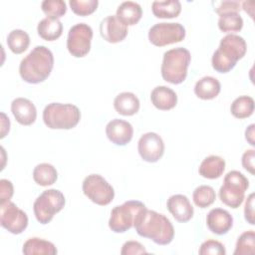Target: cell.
<instances>
[{
    "mask_svg": "<svg viewBox=\"0 0 255 255\" xmlns=\"http://www.w3.org/2000/svg\"><path fill=\"white\" fill-rule=\"evenodd\" d=\"M22 252L25 255H55L58 253L55 245L45 239L32 237L23 245Z\"/></svg>",
    "mask_w": 255,
    "mask_h": 255,
    "instance_id": "cb8c5ba5",
    "label": "cell"
},
{
    "mask_svg": "<svg viewBox=\"0 0 255 255\" xmlns=\"http://www.w3.org/2000/svg\"><path fill=\"white\" fill-rule=\"evenodd\" d=\"M72 11L79 16H88L94 13L98 7V0H70Z\"/></svg>",
    "mask_w": 255,
    "mask_h": 255,
    "instance_id": "836d02e7",
    "label": "cell"
},
{
    "mask_svg": "<svg viewBox=\"0 0 255 255\" xmlns=\"http://www.w3.org/2000/svg\"><path fill=\"white\" fill-rule=\"evenodd\" d=\"M0 223L10 233L20 234L28 226V216L15 203L9 200L0 203Z\"/></svg>",
    "mask_w": 255,
    "mask_h": 255,
    "instance_id": "7c38bea8",
    "label": "cell"
},
{
    "mask_svg": "<svg viewBox=\"0 0 255 255\" xmlns=\"http://www.w3.org/2000/svg\"><path fill=\"white\" fill-rule=\"evenodd\" d=\"M128 26L123 24L116 15L104 18L100 23V33L109 43L122 42L128 36Z\"/></svg>",
    "mask_w": 255,
    "mask_h": 255,
    "instance_id": "5bb4252c",
    "label": "cell"
},
{
    "mask_svg": "<svg viewBox=\"0 0 255 255\" xmlns=\"http://www.w3.org/2000/svg\"><path fill=\"white\" fill-rule=\"evenodd\" d=\"M41 8L47 17L57 19L64 16L67 12L66 2L63 0H45L42 2Z\"/></svg>",
    "mask_w": 255,
    "mask_h": 255,
    "instance_id": "d6a6232c",
    "label": "cell"
},
{
    "mask_svg": "<svg viewBox=\"0 0 255 255\" xmlns=\"http://www.w3.org/2000/svg\"><path fill=\"white\" fill-rule=\"evenodd\" d=\"M81 120L79 108L72 104L51 103L43 111L44 124L52 129H71Z\"/></svg>",
    "mask_w": 255,
    "mask_h": 255,
    "instance_id": "5b68a950",
    "label": "cell"
},
{
    "mask_svg": "<svg viewBox=\"0 0 255 255\" xmlns=\"http://www.w3.org/2000/svg\"><path fill=\"white\" fill-rule=\"evenodd\" d=\"M65 202V196L60 190L48 189L43 191L33 204L37 221L41 224L49 223L54 215L64 208Z\"/></svg>",
    "mask_w": 255,
    "mask_h": 255,
    "instance_id": "52a82bcc",
    "label": "cell"
},
{
    "mask_svg": "<svg viewBox=\"0 0 255 255\" xmlns=\"http://www.w3.org/2000/svg\"><path fill=\"white\" fill-rule=\"evenodd\" d=\"M30 44V37L24 30H12L7 36V46L14 54H21L27 50Z\"/></svg>",
    "mask_w": 255,
    "mask_h": 255,
    "instance_id": "83f0119b",
    "label": "cell"
},
{
    "mask_svg": "<svg viewBox=\"0 0 255 255\" xmlns=\"http://www.w3.org/2000/svg\"><path fill=\"white\" fill-rule=\"evenodd\" d=\"M137 150L140 157L146 162H156L164 152V143L156 132L143 133L137 142Z\"/></svg>",
    "mask_w": 255,
    "mask_h": 255,
    "instance_id": "4fadbf2b",
    "label": "cell"
},
{
    "mask_svg": "<svg viewBox=\"0 0 255 255\" xmlns=\"http://www.w3.org/2000/svg\"><path fill=\"white\" fill-rule=\"evenodd\" d=\"M93 30L86 23L74 25L68 33L67 48L69 53L75 58L85 57L91 50Z\"/></svg>",
    "mask_w": 255,
    "mask_h": 255,
    "instance_id": "8fae6325",
    "label": "cell"
},
{
    "mask_svg": "<svg viewBox=\"0 0 255 255\" xmlns=\"http://www.w3.org/2000/svg\"><path fill=\"white\" fill-rule=\"evenodd\" d=\"M200 255H225L226 250L224 245L217 240H206L204 241L199 248Z\"/></svg>",
    "mask_w": 255,
    "mask_h": 255,
    "instance_id": "e575fe53",
    "label": "cell"
},
{
    "mask_svg": "<svg viewBox=\"0 0 255 255\" xmlns=\"http://www.w3.org/2000/svg\"><path fill=\"white\" fill-rule=\"evenodd\" d=\"M11 112L15 120L23 126H30L35 123L37 110L34 104L25 98H17L11 103Z\"/></svg>",
    "mask_w": 255,
    "mask_h": 255,
    "instance_id": "ac0fdd59",
    "label": "cell"
},
{
    "mask_svg": "<svg viewBox=\"0 0 255 255\" xmlns=\"http://www.w3.org/2000/svg\"><path fill=\"white\" fill-rule=\"evenodd\" d=\"M190 60V52L183 47L164 52L160 68L162 79L170 84H181L186 79Z\"/></svg>",
    "mask_w": 255,
    "mask_h": 255,
    "instance_id": "277c9868",
    "label": "cell"
},
{
    "mask_svg": "<svg viewBox=\"0 0 255 255\" xmlns=\"http://www.w3.org/2000/svg\"><path fill=\"white\" fill-rule=\"evenodd\" d=\"M114 108L122 116H133L139 110V100L133 93L124 92L115 98Z\"/></svg>",
    "mask_w": 255,
    "mask_h": 255,
    "instance_id": "ffe728a7",
    "label": "cell"
},
{
    "mask_svg": "<svg viewBox=\"0 0 255 255\" xmlns=\"http://www.w3.org/2000/svg\"><path fill=\"white\" fill-rule=\"evenodd\" d=\"M254 128H255V125L254 124H251L245 130V138L246 140L252 145L254 146L255 145V140H254Z\"/></svg>",
    "mask_w": 255,
    "mask_h": 255,
    "instance_id": "b9f144b4",
    "label": "cell"
},
{
    "mask_svg": "<svg viewBox=\"0 0 255 255\" xmlns=\"http://www.w3.org/2000/svg\"><path fill=\"white\" fill-rule=\"evenodd\" d=\"M254 158H255V151L254 149L246 150L242 155V165L243 167L250 172L251 174L255 173V166H254Z\"/></svg>",
    "mask_w": 255,
    "mask_h": 255,
    "instance_id": "f35d334b",
    "label": "cell"
},
{
    "mask_svg": "<svg viewBox=\"0 0 255 255\" xmlns=\"http://www.w3.org/2000/svg\"><path fill=\"white\" fill-rule=\"evenodd\" d=\"M142 9L139 4L133 1L123 2L117 9L116 16L126 26L135 25L141 18Z\"/></svg>",
    "mask_w": 255,
    "mask_h": 255,
    "instance_id": "44dd1931",
    "label": "cell"
},
{
    "mask_svg": "<svg viewBox=\"0 0 255 255\" xmlns=\"http://www.w3.org/2000/svg\"><path fill=\"white\" fill-rule=\"evenodd\" d=\"M185 37V29L180 23H157L148 31V40L157 47L181 42Z\"/></svg>",
    "mask_w": 255,
    "mask_h": 255,
    "instance_id": "30bf717a",
    "label": "cell"
},
{
    "mask_svg": "<svg viewBox=\"0 0 255 255\" xmlns=\"http://www.w3.org/2000/svg\"><path fill=\"white\" fill-rule=\"evenodd\" d=\"M230 112L237 119L249 118L254 112V100L249 96H240L232 102Z\"/></svg>",
    "mask_w": 255,
    "mask_h": 255,
    "instance_id": "f1b7e54d",
    "label": "cell"
},
{
    "mask_svg": "<svg viewBox=\"0 0 255 255\" xmlns=\"http://www.w3.org/2000/svg\"><path fill=\"white\" fill-rule=\"evenodd\" d=\"M84 194L94 203L105 206L110 204L115 197L113 186L100 174H90L83 181Z\"/></svg>",
    "mask_w": 255,
    "mask_h": 255,
    "instance_id": "9c48e42d",
    "label": "cell"
},
{
    "mask_svg": "<svg viewBox=\"0 0 255 255\" xmlns=\"http://www.w3.org/2000/svg\"><path fill=\"white\" fill-rule=\"evenodd\" d=\"M54 67V56L45 46H36L19 66V74L23 81L29 84L44 82Z\"/></svg>",
    "mask_w": 255,
    "mask_h": 255,
    "instance_id": "7a4b0ae2",
    "label": "cell"
},
{
    "mask_svg": "<svg viewBox=\"0 0 255 255\" xmlns=\"http://www.w3.org/2000/svg\"><path fill=\"white\" fill-rule=\"evenodd\" d=\"M150 101L156 109L168 111L176 106L177 96L170 88L166 86H157L151 91Z\"/></svg>",
    "mask_w": 255,
    "mask_h": 255,
    "instance_id": "d6986e66",
    "label": "cell"
},
{
    "mask_svg": "<svg viewBox=\"0 0 255 255\" xmlns=\"http://www.w3.org/2000/svg\"><path fill=\"white\" fill-rule=\"evenodd\" d=\"M133 227L139 236L148 238L158 245H167L174 237L170 220L163 214L148 210L146 207L136 214Z\"/></svg>",
    "mask_w": 255,
    "mask_h": 255,
    "instance_id": "6da1fadb",
    "label": "cell"
},
{
    "mask_svg": "<svg viewBox=\"0 0 255 255\" xmlns=\"http://www.w3.org/2000/svg\"><path fill=\"white\" fill-rule=\"evenodd\" d=\"M145 208L138 200H128L112 209L109 219V227L116 233H124L133 226L136 214Z\"/></svg>",
    "mask_w": 255,
    "mask_h": 255,
    "instance_id": "ba28073f",
    "label": "cell"
},
{
    "mask_svg": "<svg viewBox=\"0 0 255 255\" xmlns=\"http://www.w3.org/2000/svg\"><path fill=\"white\" fill-rule=\"evenodd\" d=\"M144 246L137 241H127L121 250L122 255H129V254H146Z\"/></svg>",
    "mask_w": 255,
    "mask_h": 255,
    "instance_id": "8d00e7d4",
    "label": "cell"
},
{
    "mask_svg": "<svg viewBox=\"0 0 255 255\" xmlns=\"http://www.w3.org/2000/svg\"><path fill=\"white\" fill-rule=\"evenodd\" d=\"M192 199L196 206L200 208H206L215 201L216 193L211 186L200 185L194 189L192 193Z\"/></svg>",
    "mask_w": 255,
    "mask_h": 255,
    "instance_id": "4dcf8cb0",
    "label": "cell"
},
{
    "mask_svg": "<svg viewBox=\"0 0 255 255\" xmlns=\"http://www.w3.org/2000/svg\"><path fill=\"white\" fill-rule=\"evenodd\" d=\"M244 217L245 220L251 224L254 225V193H251L245 202V207H244Z\"/></svg>",
    "mask_w": 255,
    "mask_h": 255,
    "instance_id": "ab89813d",
    "label": "cell"
},
{
    "mask_svg": "<svg viewBox=\"0 0 255 255\" xmlns=\"http://www.w3.org/2000/svg\"><path fill=\"white\" fill-rule=\"evenodd\" d=\"M206 224L212 233L224 235L232 228L233 217L225 209L213 208L206 216Z\"/></svg>",
    "mask_w": 255,
    "mask_h": 255,
    "instance_id": "e0dca14e",
    "label": "cell"
},
{
    "mask_svg": "<svg viewBox=\"0 0 255 255\" xmlns=\"http://www.w3.org/2000/svg\"><path fill=\"white\" fill-rule=\"evenodd\" d=\"M168 211L178 222H187L193 217V207L189 199L183 194L171 195L166 202Z\"/></svg>",
    "mask_w": 255,
    "mask_h": 255,
    "instance_id": "2e32d148",
    "label": "cell"
},
{
    "mask_svg": "<svg viewBox=\"0 0 255 255\" xmlns=\"http://www.w3.org/2000/svg\"><path fill=\"white\" fill-rule=\"evenodd\" d=\"M14 188L13 184L8 179H1L0 180V203H4L9 201L13 196Z\"/></svg>",
    "mask_w": 255,
    "mask_h": 255,
    "instance_id": "74e56055",
    "label": "cell"
},
{
    "mask_svg": "<svg viewBox=\"0 0 255 255\" xmlns=\"http://www.w3.org/2000/svg\"><path fill=\"white\" fill-rule=\"evenodd\" d=\"M247 50L245 40L235 34H228L220 41L218 49L213 53L211 64L218 73H228L242 59Z\"/></svg>",
    "mask_w": 255,
    "mask_h": 255,
    "instance_id": "3957f363",
    "label": "cell"
},
{
    "mask_svg": "<svg viewBox=\"0 0 255 255\" xmlns=\"http://www.w3.org/2000/svg\"><path fill=\"white\" fill-rule=\"evenodd\" d=\"M249 187V181L243 173L238 170H231L225 176L223 184L219 189L220 200L231 208H238Z\"/></svg>",
    "mask_w": 255,
    "mask_h": 255,
    "instance_id": "8992f818",
    "label": "cell"
},
{
    "mask_svg": "<svg viewBox=\"0 0 255 255\" xmlns=\"http://www.w3.org/2000/svg\"><path fill=\"white\" fill-rule=\"evenodd\" d=\"M225 169V160L218 155H209L205 157L199 165V174L208 179H215L222 175Z\"/></svg>",
    "mask_w": 255,
    "mask_h": 255,
    "instance_id": "7402d4cb",
    "label": "cell"
},
{
    "mask_svg": "<svg viewBox=\"0 0 255 255\" xmlns=\"http://www.w3.org/2000/svg\"><path fill=\"white\" fill-rule=\"evenodd\" d=\"M37 31L42 39L46 41H54L62 35L63 24L57 18L46 17L38 23Z\"/></svg>",
    "mask_w": 255,
    "mask_h": 255,
    "instance_id": "d4e9b609",
    "label": "cell"
},
{
    "mask_svg": "<svg viewBox=\"0 0 255 255\" xmlns=\"http://www.w3.org/2000/svg\"><path fill=\"white\" fill-rule=\"evenodd\" d=\"M255 252V233L253 230L243 232L237 239L234 255H252Z\"/></svg>",
    "mask_w": 255,
    "mask_h": 255,
    "instance_id": "1f68e13d",
    "label": "cell"
},
{
    "mask_svg": "<svg viewBox=\"0 0 255 255\" xmlns=\"http://www.w3.org/2000/svg\"><path fill=\"white\" fill-rule=\"evenodd\" d=\"M152 13L157 18H174L181 12V4L178 0L154 1L151 5Z\"/></svg>",
    "mask_w": 255,
    "mask_h": 255,
    "instance_id": "484cf974",
    "label": "cell"
},
{
    "mask_svg": "<svg viewBox=\"0 0 255 255\" xmlns=\"http://www.w3.org/2000/svg\"><path fill=\"white\" fill-rule=\"evenodd\" d=\"M9 129H10V121L4 113H1V135H0V137L1 138L5 137L7 132H9Z\"/></svg>",
    "mask_w": 255,
    "mask_h": 255,
    "instance_id": "60d3db41",
    "label": "cell"
},
{
    "mask_svg": "<svg viewBox=\"0 0 255 255\" xmlns=\"http://www.w3.org/2000/svg\"><path fill=\"white\" fill-rule=\"evenodd\" d=\"M106 134L113 143L117 145H126L132 138L133 128L128 122L114 119L107 124Z\"/></svg>",
    "mask_w": 255,
    "mask_h": 255,
    "instance_id": "9a60e30c",
    "label": "cell"
},
{
    "mask_svg": "<svg viewBox=\"0 0 255 255\" xmlns=\"http://www.w3.org/2000/svg\"><path fill=\"white\" fill-rule=\"evenodd\" d=\"M213 4H215L214 6V11L218 14H224V13H228V12H237L239 13L240 11V3L237 1H215L213 2Z\"/></svg>",
    "mask_w": 255,
    "mask_h": 255,
    "instance_id": "d590c367",
    "label": "cell"
},
{
    "mask_svg": "<svg viewBox=\"0 0 255 255\" xmlns=\"http://www.w3.org/2000/svg\"><path fill=\"white\" fill-rule=\"evenodd\" d=\"M218 27L222 32H238L243 27V19L237 12H228L219 15Z\"/></svg>",
    "mask_w": 255,
    "mask_h": 255,
    "instance_id": "f546056e",
    "label": "cell"
},
{
    "mask_svg": "<svg viewBox=\"0 0 255 255\" xmlns=\"http://www.w3.org/2000/svg\"><path fill=\"white\" fill-rule=\"evenodd\" d=\"M33 179L41 186L52 185L58 179V172L52 164L46 162L40 163L33 170Z\"/></svg>",
    "mask_w": 255,
    "mask_h": 255,
    "instance_id": "4316f807",
    "label": "cell"
},
{
    "mask_svg": "<svg viewBox=\"0 0 255 255\" xmlns=\"http://www.w3.org/2000/svg\"><path fill=\"white\" fill-rule=\"evenodd\" d=\"M221 90L219 81L213 77L205 76L198 80L194 86L195 95L201 100H212L218 96Z\"/></svg>",
    "mask_w": 255,
    "mask_h": 255,
    "instance_id": "603a6c76",
    "label": "cell"
}]
</instances>
